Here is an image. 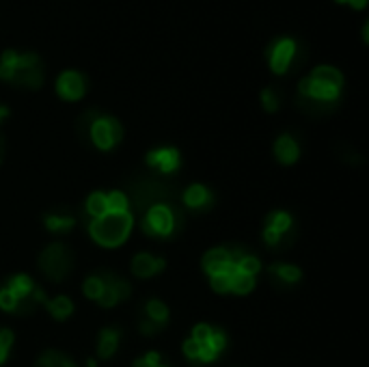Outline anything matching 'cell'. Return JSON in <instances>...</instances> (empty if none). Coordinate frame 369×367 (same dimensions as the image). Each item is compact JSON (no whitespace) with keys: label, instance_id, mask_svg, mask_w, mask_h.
Returning <instances> with one entry per match:
<instances>
[{"label":"cell","instance_id":"cell-1","mask_svg":"<svg viewBox=\"0 0 369 367\" xmlns=\"http://www.w3.org/2000/svg\"><path fill=\"white\" fill-rule=\"evenodd\" d=\"M343 89V73L333 65H318L307 78L301 81L298 93L303 98V106H316V110H331L339 100Z\"/></svg>","mask_w":369,"mask_h":367},{"label":"cell","instance_id":"cell-2","mask_svg":"<svg viewBox=\"0 0 369 367\" xmlns=\"http://www.w3.org/2000/svg\"><path fill=\"white\" fill-rule=\"evenodd\" d=\"M0 81L24 89H39L43 85L41 58L35 52H3V56H0Z\"/></svg>","mask_w":369,"mask_h":367},{"label":"cell","instance_id":"cell-3","mask_svg":"<svg viewBox=\"0 0 369 367\" xmlns=\"http://www.w3.org/2000/svg\"><path fill=\"white\" fill-rule=\"evenodd\" d=\"M132 225H134V218L130 212H121V214L108 212L102 218L91 220L89 234L98 244L115 249V247H121L130 238Z\"/></svg>","mask_w":369,"mask_h":367},{"label":"cell","instance_id":"cell-4","mask_svg":"<svg viewBox=\"0 0 369 367\" xmlns=\"http://www.w3.org/2000/svg\"><path fill=\"white\" fill-rule=\"evenodd\" d=\"M140 227L150 238H167L177 227V210L169 201L167 203H156V205H152L150 210H147Z\"/></svg>","mask_w":369,"mask_h":367},{"label":"cell","instance_id":"cell-5","mask_svg":"<svg viewBox=\"0 0 369 367\" xmlns=\"http://www.w3.org/2000/svg\"><path fill=\"white\" fill-rule=\"evenodd\" d=\"M73 268V255L67 244H48L39 255V270L50 281H63Z\"/></svg>","mask_w":369,"mask_h":367},{"label":"cell","instance_id":"cell-6","mask_svg":"<svg viewBox=\"0 0 369 367\" xmlns=\"http://www.w3.org/2000/svg\"><path fill=\"white\" fill-rule=\"evenodd\" d=\"M89 138L93 140V145L102 152L113 150L115 145L121 143L123 138V125L115 119V117H106V115H93V121L89 125Z\"/></svg>","mask_w":369,"mask_h":367},{"label":"cell","instance_id":"cell-7","mask_svg":"<svg viewBox=\"0 0 369 367\" xmlns=\"http://www.w3.org/2000/svg\"><path fill=\"white\" fill-rule=\"evenodd\" d=\"M169 195H171V188L158 180H142L132 186V199L138 210H145V207L150 210L156 203H167Z\"/></svg>","mask_w":369,"mask_h":367},{"label":"cell","instance_id":"cell-8","mask_svg":"<svg viewBox=\"0 0 369 367\" xmlns=\"http://www.w3.org/2000/svg\"><path fill=\"white\" fill-rule=\"evenodd\" d=\"M296 54H298V43L296 41H293L291 37H279L268 48V65L274 73L283 76V73H287L289 67L293 65Z\"/></svg>","mask_w":369,"mask_h":367},{"label":"cell","instance_id":"cell-9","mask_svg":"<svg viewBox=\"0 0 369 367\" xmlns=\"http://www.w3.org/2000/svg\"><path fill=\"white\" fill-rule=\"evenodd\" d=\"M56 93L67 102H78L87 93V78L76 69H67L56 78Z\"/></svg>","mask_w":369,"mask_h":367},{"label":"cell","instance_id":"cell-10","mask_svg":"<svg viewBox=\"0 0 369 367\" xmlns=\"http://www.w3.org/2000/svg\"><path fill=\"white\" fill-rule=\"evenodd\" d=\"M100 276L104 279L102 296L98 299V303H100L102 307H106V309H108V307H115V305H119L121 301H125V299L130 296V285H128L125 279L115 276V274H110V272H102Z\"/></svg>","mask_w":369,"mask_h":367},{"label":"cell","instance_id":"cell-11","mask_svg":"<svg viewBox=\"0 0 369 367\" xmlns=\"http://www.w3.org/2000/svg\"><path fill=\"white\" fill-rule=\"evenodd\" d=\"M180 162H182V158H180V152L175 150V147H158V150L147 154V165L154 167L158 173H165V175L177 171Z\"/></svg>","mask_w":369,"mask_h":367},{"label":"cell","instance_id":"cell-12","mask_svg":"<svg viewBox=\"0 0 369 367\" xmlns=\"http://www.w3.org/2000/svg\"><path fill=\"white\" fill-rule=\"evenodd\" d=\"M165 268V259L162 257H154L150 253H138L132 259V274L138 279H147V276H154Z\"/></svg>","mask_w":369,"mask_h":367},{"label":"cell","instance_id":"cell-13","mask_svg":"<svg viewBox=\"0 0 369 367\" xmlns=\"http://www.w3.org/2000/svg\"><path fill=\"white\" fill-rule=\"evenodd\" d=\"M274 156L281 165H293L301 156V147L296 138L289 134H281L274 143Z\"/></svg>","mask_w":369,"mask_h":367},{"label":"cell","instance_id":"cell-14","mask_svg":"<svg viewBox=\"0 0 369 367\" xmlns=\"http://www.w3.org/2000/svg\"><path fill=\"white\" fill-rule=\"evenodd\" d=\"M182 201H184V205L190 207V210H201V207H209L212 201H214V197H212V192H209L205 186L192 184V186H188V188L184 190Z\"/></svg>","mask_w":369,"mask_h":367},{"label":"cell","instance_id":"cell-15","mask_svg":"<svg viewBox=\"0 0 369 367\" xmlns=\"http://www.w3.org/2000/svg\"><path fill=\"white\" fill-rule=\"evenodd\" d=\"M229 253L227 249H212L203 255V270L212 276L218 272H225L229 268Z\"/></svg>","mask_w":369,"mask_h":367},{"label":"cell","instance_id":"cell-16","mask_svg":"<svg viewBox=\"0 0 369 367\" xmlns=\"http://www.w3.org/2000/svg\"><path fill=\"white\" fill-rule=\"evenodd\" d=\"M268 272H270V276H272V279L281 281L283 285L298 283V281L303 279V272H301V268L291 266V264H272V266L268 268Z\"/></svg>","mask_w":369,"mask_h":367},{"label":"cell","instance_id":"cell-17","mask_svg":"<svg viewBox=\"0 0 369 367\" xmlns=\"http://www.w3.org/2000/svg\"><path fill=\"white\" fill-rule=\"evenodd\" d=\"M119 339H121V333L117 329H104L100 333V341H98L100 358H110L119 348Z\"/></svg>","mask_w":369,"mask_h":367},{"label":"cell","instance_id":"cell-18","mask_svg":"<svg viewBox=\"0 0 369 367\" xmlns=\"http://www.w3.org/2000/svg\"><path fill=\"white\" fill-rule=\"evenodd\" d=\"M11 291H14V296L18 299V303L20 301H26V299H31V294H33V289L37 287L35 283H33V279L28 276V274H16V276H11L7 283H5Z\"/></svg>","mask_w":369,"mask_h":367},{"label":"cell","instance_id":"cell-19","mask_svg":"<svg viewBox=\"0 0 369 367\" xmlns=\"http://www.w3.org/2000/svg\"><path fill=\"white\" fill-rule=\"evenodd\" d=\"M291 227H293V220H291V216L287 214V212H272L270 216H268V220H266V229H270V232H274L279 238H283L285 240V236L291 232Z\"/></svg>","mask_w":369,"mask_h":367},{"label":"cell","instance_id":"cell-20","mask_svg":"<svg viewBox=\"0 0 369 367\" xmlns=\"http://www.w3.org/2000/svg\"><path fill=\"white\" fill-rule=\"evenodd\" d=\"M46 227L52 234H67V232H71L73 227H76V218H73L71 214L54 212V214L46 216Z\"/></svg>","mask_w":369,"mask_h":367},{"label":"cell","instance_id":"cell-21","mask_svg":"<svg viewBox=\"0 0 369 367\" xmlns=\"http://www.w3.org/2000/svg\"><path fill=\"white\" fill-rule=\"evenodd\" d=\"M43 305L54 320H67L73 314V303L67 296H56L52 301H46Z\"/></svg>","mask_w":369,"mask_h":367},{"label":"cell","instance_id":"cell-22","mask_svg":"<svg viewBox=\"0 0 369 367\" xmlns=\"http://www.w3.org/2000/svg\"><path fill=\"white\" fill-rule=\"evenodd\" d=\"M37 367H76L67 354L56 352V350H46L39 358H37Z\"/></svg>","mask_w":369,"mask_h":367},{"label":"cell","instance_id":"cell-23","mask_svg":"<svg viewBox=\"0 0 369 367\" xmlns=\"http://www.w3.org/2000/svg\"><path fill=\"white\" fill-rule=\"evenodd\" d=\"M145 314H147V320H152V322H156L160 326H165L169 322V307L162 301H158V299L147 303Z\"/></svg>","mask_w":369,"mask_h":367},{"label":"cell","instance_id":"cell-24","mask_svg":"<svg viewBox=\"0 0 369 367\" xmlns=\"http://www.w3.org/2000/svg\"><path fill=\"white\" fill-rule=\"evenodd\" d=\"M85 212L93 218H102L104 214H108V205H106V195L104 192H93L89 199H87V205H85Z\"/></svg>","mask_w":369,"mask_h":367},{"label":"cell","instance_id":"cell-25","mask_svg":"<svg viewBox=\"0 0 369 367\" xmlns=\"http://www.w3.org/2000/svg\"><path fill=\"white\" fill-rule=\"evenodd\" d=\"M229 276H232V291H236V294H249V291L255 289V276H249V274H244L240 270L232 272Z\"/></svg>","mask_w":369,"mask_h":367},{"label":"cell","instance_id":"cell-26","mask_svg":"<svg viewBox=\"0 0 369 367\" xmlns=\"http://www.w3.org/2000/svg\"><path fill=\"white\" fill-rule=\"evenodd\" d=\"M106 205H108V212H115V214H121V212H130L128 205H130V199L125 192L121 190H113L106 195Z\"/></svg>","mask_w":369,"mask_h":367},{"label":"cell","instance_id":"cell-27","mask_svg":"<svg viewBox=\"0 0 369 367\" xmlns=\"http://www.w3.org/2000/svg\"><path fill=\"white\" fill-rule=\"evenodd\" d=\"M102 289H104V279L100 274H91L85 285H83V291H85V296L91 299V301H98L102 296Z\"/></svg>","mask_w":369,"mask_h":367},{"label":"cell","instance_id":"cell-28","mask_svg":"<svg viewBox=\"0 0 369 367\" xmlns=\"http://www.w3.org/2000/svg\"><path fill=\"white\" fill-rule=\"evenodd\" d=\"M261 106L268 110V113H276L279 106H281V95L274 87H268L261 91Z\"/></svg>","mask_w":369,"mask_h":367},{"label":"cell","instance_id":"cell-29","mask_svg":"<svg viewBox=\"0 0 369 367\" xmlns=\"http://www.w3.org/2000/svg\"><path fill=\"white\" fill-rule=\"evenodd\" d=\"M240 272H244V274H249V276H257L259 274V270H261V262L255 257V255H244L240 262H238V266H236Z\"/></svg>","mask_w":369,"mask_h":367},{"label":"cell","instance_id":"cell-30","mask_svg":"<svg viewBox=\"0 0 369 367\" xmlns=\"http://www.w3.org/2000/svg\"><path fill=\"white\" fill-rule=\"evenodd\" d=\"M14 333L9 329H0V365H3L14 348Z\"/></svg>","mask_w":369,"mask_h":367},{"label":"cell","instance_id":"cell-31","mask_svg":"<svg viewBox=\"0 0 369 367\" xmlns=\"http://www.w3.org/2000/svg\"><path fill=\"white\" fill-rule=\"evenodd\" d=\"M209 283H212L214 291H218V294L232 291V276H229L227 272H218V274H212V276H209Z\"/></svg>","mask_w":369,"mask_h":367},{"label":"cell","instance_id":"cell-32","mask_svg":"<svg viewBox=\"0 0 369 367\" xmlns=\"http://www.w3.org/2000/svg\"><path fill=\"white\" fill-rule=\"evenodd\" d=\"M16 307H18V299L14 296V291L7 285H3V287H0V309L16 311Z\"/></svg>","mask_w":369,"mask_h":367},{"label":"cell","instance_id":"cell-33","mask_svg":"<svg viewBox=\"0 0 369 367\" xmlns=\"http://www.w3.org/2000/svg\"><path fill=\"white\" fill-rule=\"evenodd\" d=\"M209 343L216 348V352L220 354L225 348H227V335H225V331H220V329H214L212 326V337H209Z\"/></svg>","mask_w":369,"mask_h":367},{"label":"cell","instance_id":"cell-34","mask_svg":"<svg viewBox=\"0 0 369 367\" xmlns=\"http://www.w3.org/2000/svg\"><path fill=\"white\" fill-rule=\"evenodd\" d=\"M209 337H212V326H209V324H197V326L192 329V339H194L197 343H207Z\"/></svg>","mask_w":369,"mask_h":367},{"label":"cell","instance_id":"cell-35","mask_svg":"<svg viewBox=\"0 0 369 367\" xmlns=\"http://www.w3.org/2000/svg\"><path fill=\"white\" fill-rule=\"evenodd\" d=\"M160 331H162V326L156 324V322H152V320L145 318V320L140 322V333H142V335H150V337H152V335H158Z\"/></svg>","mask_w":369,"mask_h":367},{"label":"cell","instance_id":"cell-36","mask_svg":"<svg viewBox=\"0 0 369 367\" xmlns=\"http://www.w3.org/2000/svg\"><path fill=\"white\" fill-rule=\"evenodd\" d=\"M199 348H201V346H199L192 337L184 341V354H186L188 358H192V361H197V358H199Z\"/></svg>","mask_w":369,"mask_h":367},{"label":"cell","instance_id":"cell-37","mask_svg":"<svg viewBox=\"0 0 369 367\" xmlns=\"http://www.w3.org/2000/svg\"><path fill=\"white\" fill-rule=\"evenodd\" d=\"M337 3H341V5H350L352 9H365L367 0H337Z\"/></svg>","mask_w":369,"mask_h":367},{"label":"cell","instance_id":"cell-38","mask_svg":"<svg viewBox=\"0 0 369 367\" xmlns=\"http://www.w3.org/2000/svg\"><path fill=\"white\" fill-rule=\"evenodd\" d=\"M7 117H9V108L7 106H0V121L7 119Z\"/></svg>","mask_w":369,"mask_h":367},{"label":"cell","instance_id":"cell-39","mask_svg":"<svg viewBox=\"0 0 369 367\" xmlns=\"http://www.w3.org/2000/svg\"><path fill=\"white\" fill-rule=\"evenodd\" d=\"M156 367H169V365H162V363H160V365H156Z\"/></svg>","mask_w":369,"mask_h":367},{"label":"cell","instance_id":"cell-40","mask_svg":"<svg viewBox=\"0 0 369 367\" xmlns=\"http://www.w3.org/2000/svg\"><path fill=\"white\" fill-rule=\"evenodd\" d=\"M0 156H3V154H0Z\"/></svg>","mask_w":369,"mask_h":367}]
</instances>
